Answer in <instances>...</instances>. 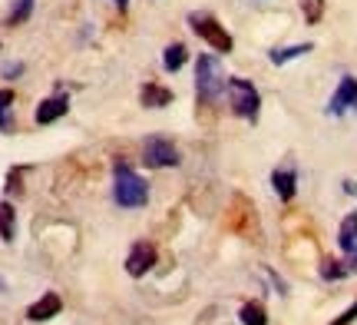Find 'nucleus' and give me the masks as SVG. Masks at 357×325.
<instances>
[{"instance_id":"1","label":"nucleus","mask_w":357,"mask_h":325,"mask_svg":"<svg viewBox=\"0 0 357 325\" xmlns=\"http://www.w3.org/2000/svg\"><path fill=\"white\" fill-rule=\"evenodd\" d=\"M225 87H229V77L222 70L218 53H199L195 57V96H199V103H218L225 96Z\"/></svg>"},{"instance_id":"2","label":"nucleus","mask_w":357,"mask_h":325,"mask_svg":"<svg viewBox=\"0 0 357 325\" xmlns=\"http://www.w3.org/2000/svg\"><path fill=\"white\" fill-rule=\"evenodd\" d=\"M113 203L119 209H142L149 203V182L129 163L113 166Z\"/></svg>"},{"instance_id":"3","label":"nucleus","mask_w":357,"mask_h":325,"mask_svg":"<svg viewBox=\"0 0 357 325\" xmlns=\"http://www.w3.org/2000/svg\"><path fill=\"white\" fill-rule=\"evenodd\" d=\"M185 24H189V30L195 34V37L202 40L205 47L212 53H231V47H235V40H231V34L222 27V20H218L215 13L208 10H192L189 17H185Z\"/></svg>"},{"instance_id":"4","label":"nucleus","mask_w":357,"mask_h":325,"mask_svg":"<svg viewBox=\"0 0 357 325\" xmlns=\"http://www.w3.org/2000/svg\"><path fill=\"white\" fill-rule=\"evenodd\" d=\"M225 96H229L231 113L245 123H258V113H261V93L252 80L245 77H229V87H225Z\"/></svg>"},{"instance_id":"5","label":"nucleus","mask_w":357,"mask_h":325,"mask_svg":"<svg viewBox=\"0 0 357 325\" xmlns=\"http://www.w3.org/2000/svg\"><path fill=\"white\" fill-rule=\"evenodd\" d=\"M182 163L178 146L169 136H146L142 140V166L149 169H176Z\"/></svg>"},{"instance_id":"6","label":"nucleus","mask_w":357,"mask_h":325,"mask_svg":"<svg viewBox=\"0 0 357 325\" xmlns=\"http://www.w3.org/2000/svg\"><path fill=\"white\" fill-rule=\"evenodd\" d=\"M153 266H155V246L149 239H136L126 252V273L132 275V279H142Z\"/></svg>"},{"instance_id":"7","label":"nucleus","mask_w":357,"mask_h":325,"mask_svg":"<svg viewBox=\"0 0 357 325\" xmlns=\"http://www.w3.org/2000/svg\"><path fill=\"white\" fill-rule=\"evenodd\" d=\"M347 110H357V77H341L337 83V90L331 93V100H328V113L331 117H344Z\"/></svg>"},{"instance_id":"8","label":"nucleus","mask_w":357,"mask_h":325,"mask_svg":"<svg viewBox=\"0 0 357 325\" xmlns=\"http://www.w3.org/2000/svg\"><path fill=\"white\" fill-rule=\"evenodd\" d=\"M66 113H70V96H66V93H53V96H47V100L37 103L33 123H37V127H50L56 120H63Z\"/></svg>"},{"instance_id":"9","label":"nucleus","mask_w":357,"mask_h":325,"mask_svg":"<svg viewBox=\"0 0 357 325\" xmlns=\"http://www.w3.org/2000/svg\"><path fill=\"white\" fill-rule=\"evenodd\" d=\"M337 246L344 252V262L351 266V273H357V209L347 212L337 226Z\"/></svg>"},{"instance_id":"10","label":"nucleus","mask_w":357,"mask_h":325,"mask_svg":"<svg viewBox=\"0 0 357 325\" xmlns=\"http://www.w3.org/2000/svg\"><path fill=\"white\" fill-rule=\"evenodd\" d=\"M63 312V299L56 296V292H43L37 302H30V309H26V322H50V319H56V315Z\"/></svg>"},{"instance_id":"11","label":"nucleus","mask_w":357,"mask_h":325,"mask_svg":"<svg viewBox=\"0 0 357 325\" xmlns=\"http://www.w3.org/2000/svg\"><path fill=\"white\" fill-rule=\"evenodd\" d=\"M271 186H275V196H278L281 203H291L294 193H298V169L275 166L271 169Z\"/></svg>"},{"instance_id":"12","label":"nucleus","mask_w":357,"mask_h":325,"mask_svg":"<svg viewBox=\"0 0 357 325\" xmlns=\"http://www.w3.org/2000/svg\"><path fill=\"white\" fill-rule=\"evenodd\" d=\"M172 100H176V93L169 87H162V83H155V80L139 87V103L146 110H166V106H172Z\"/></svg>"},{"instance_id":"13","label":"nucleus","mask_w":357,"mask_h":325,"mask_svg":"<svg viewBox=\"0 0 357 325\" xmlns=\"http://www.w3.org/2000/svg\"><path fill=\"white\" fill-rule=\"evenodd\" d=\"M314 50V43H291V47H275V50H268V60L275 66H284L291 64V60H301L305 53Z\"/></svg>"},{"instance_id":"14","label":"nucleus","mask_w":357,"mask_h":325,"mask_svg":"<svg viewBox=\"0 0 357 325\" xmlns=\"http://www.w3.org/2000/svg\"><path fill=\"white\" fill-rule=\"evenodd\" d=\"M189 64V47H185V43H169L166 50H162V70H166V73H178V70H182V66Z\"/></svg>"},{"instance_id":"15","label":"nucleus","mask_w":357,"mask_h":325,"mask_svg":"<svg viewBox=\"0 0 357 325\" xmlns=\"http://www.w3.org/2000/svg\"><path fill=\"white\" fill-rule=\"evenodd\" d=\"M33 7H37V0H10V10H7V17H3V27L26 24V20L33 17Z\"/></svg>"},{"instance_id":"16","label":"nucleus","mask_w":357,"mask_h":325,"mask_svg":"<svg viewBox=\"0 0 357 325\" xmlns=\"http://www.w3.org/2000/svg\"><path fill=\"white\" fill-rule=\"evenodd\" d=\"M13 236H17V209H13L10 199H3L0 203V239L13 243Z\"/></svg>"},{"instance_id":"17","label":"nucleus","mask_w":357,"mask_h":325,"mask_svg":"<svg viewBox=\"0 0 357 325\" xmlns=\"http://www.w3.org/2000/svg\"><path fill=\"white\" fill-rule=\"evenodd\" d=\"M13 103H17L13 90L3 87L0 90V133H13Z\"/></svg>"},{"instance_id":"18","label":"nucleus","mask_w":357,"mask_h":325,"mask_svg":"<svg viewBox=\"0 0 357 325\" xmlns=\"http://www.w3.org/2000/svg\"><path fill=\"white\" fill-rule=\"evenodd\" d=\"M238 322L242 325H268L265 305H258V302H245L242 309H238Z\"/></svg>"},{"instance_id":"19","label":"nucleus","mask_w":357,"mask_h":325,"mask_svg":"<svg viewBox=\"0 0 357 325\" xmlns=\"http://www.w3.org/2000/svg\"><path fill=\"white\" fill-rule=\"evenodd\" d=\"M298 7H301V17H305L307 27L321 24V17H324V0H298Z\"/></svg>"},{"instance_id":"20","label":"nucleus","mask_w":357,"mask_h":325,"mask_svg":"<svg viewBox=\"0 0 357 325\" xmlns=\"http://www.w3.org/2000/svg\"><path fill=\"white\" fill-rule=\"evenodd\" d=\"M321 275H324L328 282H334V279H344V275H351V266H347V262L324 259V266H321Z\"/></svg>"},{"instance_id":"21","label":"nucleus","mask_w":357,"mask_h":325,"mask_svg":"<svg viewBox=\"0 0 357 325\" xmlns=\"http://www.w3.org/2000/svg\"><path fill=\"white\" fill-rule=\"evenodd\" d=\"M24 70H26V66L20 64V60H10V64L0 66V77H3V80H17V77H24Z\"/></svg>"},{"instance_id":"22","label":"nucleus","mask_w":357,"mask_h":325,"mask_svg":"<svg viewBox=\"0 0 357 325\" xmlns=\"http://www.w3.org/2000/svg\"><path fill=\"white\" fill-rule=\"evenodd\" d=\"M354 322H357V302L347 309V312L337 315V322H331V325H354Z\"/></svg>"},{"instance_id":"23","label":"nucleus","mask_w":357,"mask_h":325,"mask_svg":"<svg viewBox=\"0 0 357 325\" xmlns=\"http://www.w3.org/2000/svg\"><path fill=\"white\" fill-rule=\"evenodd\" d=\"M344 193L357 196V182H354V180H344Z\"/></svg>"},{"instance_id":"24","label":"nucleus","mask_w":357,"mask_h":325,"mask_svg":"<svg viewBox=\"0 0 357 325\" xmlns=\"http://www.w3.org/2000/svg\"><path fill=\"white\" fill-rule=\"evenodd\" d=\"M116 3V10H129V0H113Z\"/></svg>"},{"instance_id":"25","label":"nucleus","mask_w":357,"mask_h":325,"mask_svg":"<svg viewBox=\"0 0 357 325\" xmlns=\"http://www.w3.org/2000/svg\"><path fill=\"white\" fill-rule=\"evenodd\" d=\"M0 292H7V282H3V279H0Z\"/></svg>"}]
</instances>
